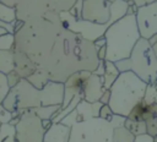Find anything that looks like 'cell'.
<instances>
[{"label":"cell","instance_id":"obj_1","mask_svg":"<svg viewBox=\"0 0 157 142\" xmlns=\"http://www.w3.org/2000/svg\"><path fill=\"white\" fill-rule=\"evenodd\" d=\"M15 37V49L23 51L50 81L65 82L82 70L93 72L101 61L94 43L65 27L53 10L26 21Z\"/></svg>","mask_w":157,"mask_h":142},{"label":"cell","instance_id":"obj_2","mask_svg":"<svg viewBox=\"0 0 157 142\" xmlns=\"http://www.w3.org/2000/svg\"><path fill=\"white\" fill-rule=\"evenodd\" d=\"M105 40H107V59L109 61H119L123 59H128L136 43L141 38L136 16L126 15L121 20L114 22L105 31Z\"/></svg>","mask_w":157,"mask_h":142},{"label":"cell","instance_id":"obj_3","mask_svg":"<svg viewBox=\"0 0 157 142\" xmlns=\"http://www.w3.org/2000/svg\"><path fill=\"white\" fill-rule=\"evenodd\" d=\"M147 83L132 71L121 72L110 87L109 106L114 114L128 118L132 108L144 99Z\"/></svg>","mask_w":157,"mask_h":142},{"label":"cell","instance_id":"obj_4","mask_svg":"<svg viewBox=\"0 0 157 142\" xmlns=\"http://www.w3.org/2000/svg\"><path fill=\"white\" fill-rule=\"evenodd\" d=\"M120 72L132 71L147 84L157 83V56L148 39L140 38L128 59L115 61Z\"/></svg>","mask_w":157,"mask_h":142},{"label":"cell","instance_id":"obj_5","mask_svg":"<svg viewBox=\"0 0 157 142\" xmlns=\"http://www.w3.org/2000/svg\"><path fill=\"white\" fill-rule=\"evenodd\" d=\"M114 127L107 120L93 118L71 127L69 142H112Z\"/></svg>","mask_w":157,"mask_h":142},{"label":"cell","instance_id":"obj_6","mask_svg":"<svg viewBox=\"0 0 157 142\" xmlns=\"http://www.w3.org/2000/svg\"><path fill=\"white\" fill-rule=\"evenodd\" d=\"M1 104L10 111L34 109L40 106V92L27 78H22L15 87L11 88L10 93Z\"/></svg>","mask_w":157,"mask_h":142},{"label":"cell","instance_id":"obj_7","mask_svg":"<svg viewBox=\"0 0 157 142\" xmlns=\"http://www.w3.org/2000/svg\"><path fill=\"white\" fill-rule=\"evenodd\" d=\"M45 130L42 119L33 109H23L20 121L16 125L17 142H44Z\"/></svg>","mask_w":157,"mask_h":142},{"label":"cell","instance_id":"obj_8","mask_svg":"<svg viewBox=\"0 0 157 142\" xmlns=\"http://www.w3.org/2000/svg\"><path fill=\"white\" fill-rule=\"evenodd\" d=\"M59 15L65 27H67L72 32L80 34L81 37L91 42H94L98 38L103 37L105 34V31L110 26L109 22L101 24V23H94V22L82 20V18H76L69 11H60Z\"/></svg>","mask_w":157,"mask_h":142},{"label":"cell","instance_id":"obj_9","mask_svg":"<svg viewBox=\"0 0 157 142\" xmlns=\"http://www.w3.org/2000/svg\"><path fill=\"white\" fill-rule=\"evenodd\" d=\"M1 2L16 7L17 20L25 22L42 17L52 10L49 0H1Z\"/></svg>","mask_w":157,"mask_h":142},{"label":"cell","instance_id":"obj_10","mask_svg":"<svg viewBox=\"0 0 157 142\" xmlns=\"http://www.w3.org/2000/svg\"><path fill=\"white\" fill-rule=\"evenodd\" d=\"M135 16L141 38L150 39L157 34V1L139 7Z\"/></svg>","mask_w":157,"mask_h":142},{"label":"cell","instance_id":"obj_11","mask_svg":"<svg viewBox=\"0 0 157 142\" xmlns=\"http://www.w3.org/2000/svg\"><path fill=\"white\" fill-rule=\"evenodd\" d=\"M102 105H103V103H101L99 100L94 102V103H90V102L82 99L78 103V105L76 106V109L74 111H71L67 116H65L60 122L72 127L77 122L87 121L93 118H99V111H101Z\"/></svg>","mask_w":157,"mask_h":142},{"label":"cell","instance_id":"obj_12","mask_svg":"<svg viewBox=\"0 0 157 142\" xmlns=\"http://www.w3.org/2000/svg\"><path fill=\"white\" fill-rule=\"evenodd\" d=\"M110 2L107 0H83L82 20L94 23H108L110 18Z\"/></svg>","mask_w":157,"mask_h":142},{"label":"cell","instance_id":"obj_13","mask_svg":"<svg viewBox=\"0 0 157 142\" xmlns=\"http://www.w3.org/2000/svg\"><path fill=\"white\" fill-rule=\"evenodd\" d=\"M91 71L87 70H82V71H77L75 73H72L65 82V95H64V102L61 104V109L65 108L72 99L74 97L81 94L83 95V89L86 86V82L88 80V77L91 76Z\"/></svg>","mask_w":157,"mask_h":142},{"label":"cell","instance_id":"obj_14","mask_svg":"<svg viewBox=\"0 0 157 142\" xmlns=\"http://www.w3.org/2000/svg\"><path fill=\"white\" fill-rule=\"evenodd\" d=\"M39 92L40 105H61L65 95V84L64 82L48 81Z\"/></svg>","mask_w":157,"mask_h":142},{"label":"cell","instance_id":"obj_15","mask_svg":"<svg viewBox=\"0 0 157 142\" xmlns=\"http://www.w3.org/2000/svg\"><path fill=\"white\" fill-rule=\"evenodd\" d=\"M104 91H105V88L103 84V77L92 72L87 80L85 89H83V99L90 103L98 102L101 99L102 94L104 93Z\"/></svg>","mask_w":157,"mask_h":142},{"label":"cell","instance_id":"obj_16","mask_svg":"<svg viewBox=\"0 0 157 142\" xmlns=\"http://www.w3.org/2000/svg\"><path fill=\"white\" fill-rule=\"evenodd\" d=\"M15 54V71L18 72V75L22 78H28L32 73L37 71V65L21 50L13 48Z\"/></svg>","mask_w":157,"mask_h":142},{"label":"cell","instance_id":"obj_17","mask_svg":"<svg viewBox=\"0 0 157 142\" xmlns=\"http://www.w3.org/2000/svg\"><path fill=\"white\" fill-rule=\"evenodd\" d=\"M157 116V103H146L144 99L140 100L130 111L128 118L135 121H146L147 119Z\"/></svg>","mask_w":157,"mask_h":142},{"label":"cell","instance_id":"obj_18","mask_svg":"<svg viewBox=\"0 0 157 142\" xmlns=\"http://www.w3.org/2000/svg\"><path fill=\"white\" fill-rule=\"evenodd\" d=\"M71 127L63 122L53 124L44 133V142H69Z\"/></svg>","mask_w":157,"mask_h":142},{"label":"cell","instance_id":"obj_19","mask_svg":"<svg viewBox=\"0 0 157 142\" xmlns=\"http://www.w3.org/2000/svg\"><path fill=\"white\" fill-rule=\"evenodd\" d=\"M128 9H129V1L126 0H115L114 2L110 4V18H109V24H113L114 22L121 20L128 15Z\"/></svg>","mask_w":157,"mask_h":142},{"label":"cell","instance_id":"obj_20","mask_svg":"<svg viewBox=\"0 0 157 142\" xmlns=\"http://www.w3.org/2000/svg\"><path fill=\"white\" fill-rule=\"evenodd\" d=\"M121 72L118 70L115 62L105 60V72L102 76L103 77V84L105 89H110V87L113 86V83L117 81V78L119 77Z\"/></svg>","mask_w":157,"mask_h":142},{"label":"cell","instance_id":"obj_21","mask_svg":"<svg viewBox=\"0 0 157 142\" xmlns=\"http://www.w3.org/2000/svg\"><path fill=\"white\" fill-rule=\"evenodd\" d=\"M15 70V54L12 50H0V72L7 75Z\"/></svg>","mask_w":157,"mask_h":142},{"label":"cell","instance_id":"obj_22","mask_svg":"<svg viewBox=\"0 0 157 142\" xmlns=\"http://www.w3.org/2000/svg\"><path fill=\"white\" fill-rule=\"evenodd\" d=\"M33 110L42 120H52L61 110V105H40Z\"/></svg>","mask_w":157,"mask_h":142},{"label":"cell","instance_id":"obj_23","mask_svg":"<svg viewBox=\"0 0 157 142\" xmlns=\"http://www.w3.org/2000/svg\"><path fill=\"white\" fill-rule=\"evenodd\" d=\"M0 21L15 24V22L17 21L16 7H12V6H9V5L0 2Z\"/></svg>","mask_w":157,"mask_h":142},{"label":"cell","instance_id":"obj_24","mask_svg":"<svg viewBox=\"0 0 157 142\" xmlns=\"http://www.w3.org/2000/svg\"><path fill=\"white\" fill-rule=\"evenodd\" d=\"M136 136L131 133L125 126L117 127L113 131V140L112 142H134Z\"/></svg>","mask_w":157,"mask_h":142},{"label":"cell","instance_id":"obj_25","mask_svg":"<svg viewBox=\"0 0 157 142\" xmlns=\"http://www.w3.org/2000/svg\"><path fill=\"white\" fill-rule=\"evenodd\" d=\"M124 126H125L131 133H134L135 136H140V135H146V133H147L146 121H135V120H130V119L128 118Z\"/></svg>","mask_w":157,"mask_h":142},{"label":"cell","instance_id":"obj_26","mask_svg":"<svg viewBox=\"0 0 157 142\" xmlns=\"http://www.w3.org/2000/svg\"><path fill=\"white\" fill-rule=\"evenodd\" d=\"M27 80H28L36 88H38V89H42V88L47 84V82L50 81L49 77L47 76V73H44V72H43L42 70H39V69H37V71H36L34 73H32Z\"/></svg>","mask_w":157,"mask_h":142},{"label":"cell","instance_id":"obj_27","mask_svg":"<svg viewBox=\"0 0 157 142\" xmlns=\"http://www.w3.org/2000/svg\"><path fill=\"white\" fill-rule=\"evenodd\" d=\"M77 0H49L50 7L53 11L60 12V11H69Z\"/></svg>","mask_w":157,"mask_h":142},{"label":"cell","instance_id":"obj_28","mask_svg":"<svg viewBox=\"0 0 157 142\" xmlns=\"http://www.w3.org/2000/svg\"><path fill=\"white\" fill-rule=\"evenodd\" d=\"M16 37L13 33H6L0 36V50H12L15 48Z\"/></svg>","mask_w":157,"mask_h":142},{"label":"cell","instance_id":"obj_29","mask_svg":"<svg viewBox=\"0 0 157 142\" xmlns=\"http://www.w3.org/2000/svg\"><path fill=\"white\" fill-rule=\"evenodd\" d=\"M10 91H11V87H10V83L7 80V75L0 72V104L7 97Z\"/></svg>","mask_w":157,"mask_h":142},{"label":"cell","instance_id":"obj_30","mask_svg":"<svg viewBox=\"0 0 157 142\" xmlns=\"http://www.w3.org/2000/svg\"><path fill=\"white\" fill-rule=\"evenodd\" d=\"M9 136H16V126L7 122L0 125V142H2Z\"/></svg>","mask_w":157,"mask_h":142},{"label":"cell","instance_id":"obj_31","mask_svg":"<svg viewBox=\"0 0 157 142\" xmlns=\"http://www.w3.org/2000/svg\"><path fill=\"white\" fill-rule=\"evenodd\" d=\"M144 100L148 104L156 103V83L155 84H151V83L147 84L146 92H145V95H144Z\"/></svg>","mask_w":157,"mask_h":142},{"label":"cell","instance_id":"obj_32","mask_svg":"<svg viewBox=\"0 0 157 142\" xmlns=\"http://www.w3.org/2000/svg\"><path fill=\"white\" fill-rule=\"evenodd\" d=\"M146 127H147V135L152 136L153 138H157V116L147 119Z\"/></svg>","mask_w":157,"mask_h":142},{"label":"cell","instance_id":"obj_33","mask_svg":"<svg viewBox=\"0 0 157 142\" xmlns=\"http://www.w3.org/2000/svg\"><path fill=\"white\" fill-rule=\"evenodd\" d=\"M12 119H13L12 111L7 110L2 104H0V122L1 124H7V122H11Z\"/></svg>","mask_w":157,"mask_h":142},{"label":"cell","instance_id":"obj_34","mask_svg":"<svg viewBox=\"0 0 157 142\" xmlns=\"http://www.w3.org/2000/svg\"><path fill=\"white\" fill-rule=\"evenodd\" d=\"M113 115H114V113H113L112 108L109 106V104H103L102 108H101V111H99V118L103 119V120L110 121Z\"/></svg>","mask_w":157,"mask_h":142},{"label":"cell","instance_id":"obj_35","mask_svg":"<svg viewBox=\"0 0 157 142\" xmlns=\"http://www.w3.org/2000/svg\"><path fill=\"white\" fill-rule=\"evenodd\" d=\"M82 7H83V0H77L75 5L69 10V12L76 18H82Z\"/></svg>","mask_w":157,"mask_h":142},{"label":"cell","instance_id":"obj_36","mask_svg":"<svg viewBox=\"0 0 157 142\" xmlns=\"http://www.w3.org/2000/svg\"><path fill=\"white\" fill-rule=\"evenodd\" d=\"M126 116H124V115H119V114H114L113 115V118H112V120L109 121L110 124H112V126L114 127V129H117V127H121V126H124L125 125V121H126Z\"/></svg>","mask_w":157,"mask_h":142},{"label":"cell","instance_id":"obj_37","mask_svg":"<svg viewBox=\"0 0 157 142\" xmlns=\"http://www.w3.org/2000/svg\"><path fill=\"white\" fill-rule=\"evenodd\" d=\"M7 80H9V83H10V87L12 88V87H15L21 80H22V77L18 75V72L17 71H11L10 73H7Z\"/></svg>","mask_w":157,"mask_h":142},{"label":"cell","instance_id":"obj_38","mask_svg":"<svg viewBox=\"0 0 157 142\" xmlns=\"http://www.w3.org/2000/svg\"><path fill=\"white\" fill-rule=\"evenodd\" d=\"M104 72H105V60H101L99 64H98V66H97L96 70L93 71V73H96V75H98V76H103Z\"/></svg>","mask_w":157,"mask_h":142},{"label":"cell","instance_id":"obj_39","mask_svg":"<svg viewBox=\"0 0 157 142\" xmlns=\"http://www.w3.org/2000/svg\"><path fill=\"white\" fill-rule=\"evenodd\" d=\"M134 142H156V138H153L152 136L150 135H140V136H136L135 141Z\"/></svg>","mask_w":157,"mask_h":142},{"label":"cell","instance_id":"obj_40","mask_svg":"<svg viewBox=\"0 0 157 142\" xmlns=\"http://www.w3.org/2000/svg\"><path fill=\"white\" fill-rule=\"evenodd\" d=\"M109 100H110V89H105L104 93L102 94L99 102L103 104H109Z\"/></svg>","mask_w":157,"mask_h":142},{"label":"cell","instance_id":"obj_41","mask_svg":"<svg viewBox=\"0 0 157 142\" xmlns=\"http://www.w3.org/2000/svg\"><path fill=\"white\" fill-rule=\"evenodd\" d=\"M97 55L99 60H105L107 59V45H103L97 50Z\"/></svg>","mask_w":157,"mask_h":142},{"label":"cell","instance_id":"obj_42","mask_svg":"<svg viewBox=\"0 0 157 142\" xmlns=\"http://www.w3.org/2000/svg\"><path fill=\"white\" fill-rule=\"evenodd\" d=\"M93 43H94V45H96L97 50H98L99 48H102L103 45H107V40H105V37H104V36H103V37H101V38H98V39H97V40H94Z\"/></svg>","mask_w":157,"mask_h":142},{"label":"cell","instance_id":"obj_43","mask_svg":"<svg viewBox=\"0 0 157 142\" xmlns=\"http://www.w3.org/2000/svg\"><path fill=\"white\" fill-rule=\"evenodd\" d=\"M132 1H134V4H135L137 7H141V6H144V5L155 2V1H157V0H132Z\"/></svg>","mask_w":157,"mask_h":142},{"label":"cell","instance_id":"obj_44","mask_svg":"<svg viewBox=\"0 0 157 142\" xmlns=\"http://www.w3.org/2000/svg\"><path fill=\"white\" fill-rule=\"evenodd\" d=\"M42 124H43V127H44V130L47 131L52 125H53V121L52 120H42Z\"/></svg>","mask_w":157,"mask_h":142},{"label":"cell","instance_id":"obj_45","mask_svg":"<svg viewBox=\"0 0 157 142\" xmlns=\"http://www.w3.org/2000/svg\"><path fill=\"white\" fill-rule=\"evenodd\" d=\"M2 142H17V140H16V136H9Z\"/></svg>","mask_w":157,"mask_h":142},{"label":"cell","instance_id":"obj_46","mask_svg":"<svg viewBox=\"0 0 157 142\" xmlns=\"http://www.w3.org/2000/svg\"><path fill=\"white\" fill-rule=\"evenodd\" d=\"M148 42H150V44L151 45H153V44H156L157 43V34H155V36H152L150 39H148Z\"/></svg>","mask_w":157,"mask_h":142},{"label":"cell","instance_id":"obj_47","mask_svg":"<svg viewBox=\"0 0 157 142\" xmlns=\"http://www.w3.org/2000/svg\"><path fill=\"white\" fill-rule=\"evenodd\" d=\"M152 49H153V51H155V55H156V56H157V43H156V44H153V45H152Z\"/></svg>","mask_w":157,"mask_h":142},{"label":"cell","instance_id":"obj_48","mask_svg":"<svg viewBox=\"0 0 157 142\" xmlns=\"http://www.w3.org/2000/svg\"><path fill=\"white\" fill-rule=\"evenodd\" d=\"M156 103H157V83H156Z\"/></svg>","mask_w":157,"mask_h":142},{"label":"cell","instance_id":"obj_49","mask_svg":"<svg viewBox=\"0 0 157 142\" xmlns=\"http://www.w3.org/2000/svg\"><path fill=\"white\" fill-rule=\"evenodd\" d=\"M107 1H108V2H110V4H112V2H114V1H115V0H107Z\"/></svg>","mask_w":157,"mask_h":142},{"label":"cell","instance_id":"obj_50","mask_svg":"<svg viewBox=\"0 0 157 142\" xmlns=\"http://www.w3.org/2000/svg\"><path fill=\"white\" fill-rule=\"evenodd\" d=\"M126 1H130V0H126Z\"/></svg>","mask_w":157,"mask_h":142},{"label":"cell","instance_id":"obj_51","mask_svg":"<svg viewBox=\"0 0 157 142\" xmlns=\"http://www.w3.org/2000/svg\"><path fill=\"white\" fill-rule=\"evenodd\" d=\"M156 142H157V138H156Z\"/></svg>","mask_w":157,"mask_h":142},{"label":"cell","instance_id":"obj_52","mask_svg":"<svg viewBox=\"0 0 157 142\" xmlns=\"http://www.w3.org/2000/svg\"><path fill=\"white\" fill-rule=\"evenodd\" d=\"M0 125H1V122H0Z\"/></svg>","mask_w":157,"mask_h":142},{"label":"cell","instance_id":"obj_53","mask_svg":"<svg viewBox=\"0 0 157 142\" xmlns=\"http://www.w3.org/2000/svg\"><path fill=\"white\" fill-rule=\"evenodd\" d=\"M0 22H1V21H0Z\"/></svg>","mask_w":157,"mask_h":142}]
</instances>
